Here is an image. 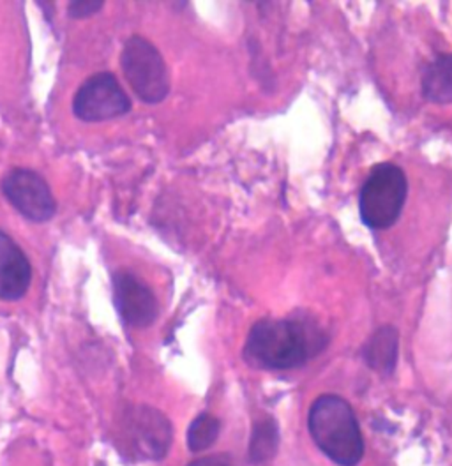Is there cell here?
I'll return each instance as SVG.
<instances>
[{"label": "cell", "instance_id": "1", "mask_svg": "<svg viewBox=\"0 0 452 466\" xmlns=\"http://www.w3.org/2000/svg\"><path fill=\"white\" fill-rule=\"evenodd\" d=\"M329 345L327 334L304 319H263L248 332L244 357L263 370H293Z\"/></svg>", "mask_w": 452, "mask_h": 466}, {"label": "cell", "instance_id": "2", "mask_svg": "<svg viewBox=\"0 0 452 466\" xmlns=\"http://www.w3.org/2000/svg\"><path fill=\"white\" fill-rule=\"evenodd\" d=\"M313 441L339 466H357L365 456V440L354 408L336 394H324L308 415Z\"/></svg>", "mask_w": 452, "mask_h": 466}, {"label": "cell", "instance_id": "3", "mask_svg": "<svg viewBox=\"0 0 452 466\" xmlns=\"http://www.w3.org/2000/svg\"><path fill=\"white\" fill-rule=\"evenodd\" d=\"M408 182L395 163H380L369 175L359 193L361 219L371 230H387L399 219L406 202Z\"/></svg>", "mask_w": 452, "mask_h": 466}, {"label": "cell", "instance_id": "4", "mask_svg": "<svg viewBox=\"0 0 452 466\" xmlns=\"http://www.w3.org/2000/svg\"><path fill=\"white\" fill-rule=\"evenodd\" d=\"M124 76L143 103L158 105L167 99L170 75L167 62L159 50L141 35L126 41L120 56Z\"/></svg>", "mask_w": 452, "mask_h": 466}, {"label": "cell", "instance_id": "5", "mask_svg": "<svg viewBox=\"0 0 452 466\" xmlns=\"http://www.w3.org/2000/svg\"><path fill=\"white\" fill-rule=\"evenodd\" d=\"M120 437L129 456L159 461L169 454L173 430L165 413L152 407H131L120 422Z\"/></svg>", "mask_w": 452, "mask_h": 466}, {"label": "cell", "instance_id": "6", "mask_svg": "<svg viewBox=\"0 0 452 466\" xmlns=\"http://www.w3.org/2000/svg\"><path fill=\"white\" fill-rule=\"evenodd\" d=\"M131 101L112 73L87 78L73 99V114L84 122H103L126 116Z\"/></svg>", "mask_w": 452, "mask_h": 466}, {"label": "cell", "instance_id": "7", "mask_svg": "<svg viewBox=\"0 0 452 466\" xmlns=\"http://www.w3.org/2000/svg\"><path fill=\"white\" fill-rule=\"evenodd\" d=\"M2 193L24 218L46 223L56 212L54 193L46 180L28 168H15L2 178Z\"/></svg>", "mask_w": 452, "mask_h": 466}, {"label": "cell", "instance_id": "8", "mask_svg": "<svg viewBox=\"0 0 452 466\" xmlns=\"http://www.w3.org/2000/svg\"><path fill=\"white\" fill-rule=\"evenodd\" d=\"M113 306L122 321L133 329L150 327L158 319V300L152 290L129 270L113 274Z\"/></svg>", "mask_w": 452, "mask_h": 466}, {"label": "cell", "instance_id": "9", "mask_svg": "<svg viewBox=\"0 0 452 466\" xmlns=\"http://www.w3.org/2000/svg\"><path fill=\"white\" fill-rule=\"evenodd\" d=\"M32 268L20 246L0 230V300H18L27 293Z\"/></svg>", "mask_w": 452, "mask_h": 466}, {"label": "cell", "instance_id": "10", "mask_svg": "<svg viewBox=\"0 0 452 466\" xmlns=\"http://www.w3.org/2000/svg\"><path fill=\"white\" fill-rule=\"evenodd\" d=\"M399 355V332L393 325H384L376 329L367 339L363 357L367 366L382 375H391L397 364Z\"/></svg>", "mask_w": 452, "mask_h": 466}, {"label": "cell", "instance_id": "11", "mask_svg": "<svg viewBox=\"0 0 452 466\" xmlns=\"http://www.w3.org/2000/svg\"><path fill=\"white\" fill-rule=\"evenodd\" d=\"M424 99L435 105L452 103V54H444L424 67L421 76Z\"/></svg>", "mask_w": 452, "mask_h": 466}, {"label": "cell", "instance_id": "12", "mask_svg": "<svg viewBox=\"0 0 452 466\" xmlns=\"http://www.w3.org/2000/svg\"><path fill=\"white\" fill-rule=\"evenodd\" d=\"M278 445H280V430L276 420L272 417L260 419L254 424L252 440H250V449H248L250 461L253 465L271 461L278 452Z\"/></svg>", "mask_w": 452, "mask_h": 466}, {"label": "cell", "instance_id": "13", "mask_svg": "<svg viewBox=\"0 0 452 466\" xmlns=\"http://www.w3.org/2000/svg\"><path fill=\"white\" fill-rule=\"evenodd\" d=\"M221 424L220 420L211 413H201L191 422L188 430V447L193 452L207 451L214 445V441L220 437Z\"/></svg>", "mask_w": 452, "mask_h": 466}, {"label": "cell", "instance_id": "14", "mask_svg": "<svg viewBox=\"0 0 452 466\" xmlns=\"http://www.w3.org/2000/svg\"><path fill=\"white\" fill-rule=\"evenodd\" d=\"M103 5H105V2H101V0H96V2H90V0H87V2H71L67 13L73 18H88V16L99 13Z\"/></svg>", "mask_w": 452, "mask_h": 466}, {"label": "cell", "instance_id": "15", "mask_svg": "<svg viewBox=\"0 0 452 466\" xmlns=\"http://www.w3.org/2000/svg\"><path fill=\"white\" fill-rule=\"evenodd\" d=\"M190 466H237L225 454H214V456H205L200 458L197 461L190 463Z\"/></svg>", "mask_w": 452, "mask_h": 466}]
</instances>
